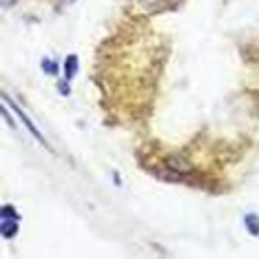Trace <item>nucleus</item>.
<instances>
[{"instance_id": "nucleus-1", "label": "nucleus", "mask_w": 259, "mask_h": 259, "mask_svg": "<svg viewBox=\"0 0 259 259\" xmlns=\"http://www.w3.org/2000/svg\"><path fill=\"white\" fill-rule=\"evenodd\" d=\"M3 100H5V107H9L11 111H14V113H16V117H18V120L22 122V124H25V126H27V131H29V133H31V135H33V138H36V142H40V144H42V146H47V142H45V138H42V133H40V131H38V126H36V124H33V122H31V120H29V115L25 113V111H22V109H20V107H18V104H16V102H11V100H9V96H5Z\"/></svg>"}, {"instance_id": "nucleus-2", "label": "nucleus", "mask_w": 259, "mask_h": 259, "mask_svg": "<svg viewBox=\"0 0 259 259\" xmlns=\"http://www.w3.org/2000/svg\"><path fill=\"white\" fill-rule=\"evenodd\" d=\"M166 166L170 170H175V173H186V170H191V162L184 160L182 155H170L166 160Z\"/></svg>"}, {"instance_id": "nucleus-3", "label": "nucleus", "mask_w": 259, "mask_h": 259, "mask_svg": "<svg viewBox=\"0 0 259 259\" xmlns=\"http://www.w3.org/2000/svg\"><path fill=\"white\" fill-rule=\"evenodd\" d=\"M75 73H78V56H67V60H64V78L67 80H73Z\"/></svg>"}, {"instance_id": "nucleus-4", "label": "nucleus", "mask_w": 259, "mask_h": 259, "mask_svg": "<svg viewBox=\"0 0 259 259\" xmlns=\"http://www.w3.org/2000/svg\"><path fill=\"white\" fill-rule=\"evenodd\" d=\"M3 237L5 239H11L16 237V233H18V220H3Z\"/></svg>"}, {"instance_id": "nucleus-5", "label": "nucleus", "mask_w": 259, "mask_h": 259, "mask_svg": "<svg viewBox=\"0 0 259 259\" xmlns=\"http://www.w3.org/2000/svg\"><path fill=\"white\" fill-rule=\"evenodd\" d=\"M244 224H246V228H248V233H250V235L259 237V215L248 213V215L244 217Z\"/></svg>"}, {"instance_id": "nucleus-6", "label": "nucleus", "mask_w": 259, "mask_h": 259, "mask_svg": "<svg viewBox=\"0 0 259 259\" xmlns=\"http://www.w3.org/2000/svg\"><path fill=\"white\" fill-rule=\"evenodd\" d=\"M0 217H3V220H20V215H18V210H16L14 208V206H3V215H0Z\"/></svg>"}, {"instance_id": "nucleus-7", "label": "nucleus", "mask_w": 259, "mask_h": 259, "mask_svg": "<svg viewBox=\"0 0 259 259\" xmlns=\"http://www.w3.org/2000/svg\"><path fill=\"white\" fill-rule=\"evenodd\" d=\"M140 5L146 9V11H157L162 9V0H138Z\"/></svg>"}, {"instance_id": "nucleus-8", "label": "nucleus", "mask_w": 259, "mask_h": 259, "mask_svg": "<svg viewBox=\"0 0 259 259\" xmlns=\"http://www.w3.org/2000/svg\"><path fill=\"white\" fill-rule=\"evenodd\" d=\"M42 69H45V73H51V75L58 73V64L54 60H42Z\"/></svg>"}, {"instance_id": "nucleus-9", "label": "nucleus", "mask_w": 259, "mask_h": 259, "mask_svg": "<svg viewBox=\"0 0 259 259\" xmlns=\"http://www.w3.org/2000/svg\"><path fill=\"white\" fill-rule=\"evenodd\" d=\"M58 91H60L62 96H69V87H67V82H58Z\"/></svg>"}, {"instance_id": "nucleus-10", "label": "nucleus", "mask_w": 259, "mask_h": 259, "mask_svg": "<svg viewBox=\"0 0 259 259\" xmlns=\"http://www.w3.org/2000/svg\"><path fill=\"white\" fill-rule=\"evenodd\" d=\"M0 5L7 9V7H11V5H16V0H0Z\"/></svg>"}]
</instances>
